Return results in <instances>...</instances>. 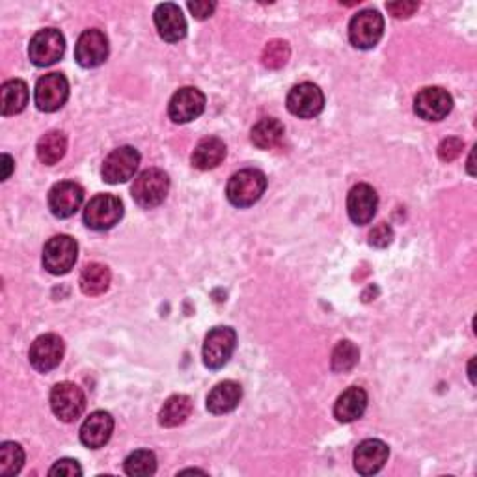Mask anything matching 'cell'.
<instances>
[{
	"instance_id": "cell-4",
	"label": "cell",
	"mask_w": 477,
	"mask_h": 477,
	"mask_svg": "<svg viewBox=\"0 0 477 477\" xmlns=\"http://www.w3.org/2000/svg\"><path fill=\"white\" fill-rule=\"evenodd\" d=\"M79 257V245L74 237L56 235L49 238L43 248V267L55 276L67 274L75 267Z\"/></svg>"
},
{
	"instance_id": "cell-11",
	"label": "cell",
	"mask_w": 477,
	"mask_h": 477,
	"mask_svg": "<svg viewBox=\"0 0 477 477\" xmlns=\"http://www.w3.org/2000/svg\"><path fill=\"white\" fill-rule=\"evenodd\" d=\"M205 110V95L193 86L178 90L169 105V116L174 124H190Z\"/></svg>"
},
{
	"instance_id": "cell-36",
	"label": "cell",
	"mask_w": 477,
	"mask_h": 477,
	"mask_svg": "<svg viewBox=\"0 0 477 477\" xmlns=\"http://www.w3.org/2000/svg\"><path fill=\"white\" fill-rule=\"evenodd\" d=\"M418 8H420L418 3H388L386 4V10L397 19L411 17Z\"/></svg>"
},
{
	"instance_id": "cell-23",
	"label": "cell",
	"mask_w": 477,
	"mask_h": 477,
	"mask_svg": "<svg viewBox=\"0 0 477 477\" xmlns=\"http://www.w3.org/2000/svg\"><path fill=\"white\" fill-rule=\"evenodd\" d=\"M226 159V144L217 136H207L198 142L193 152V166L198 170H212Z\"/></svg>"
},
{
	"instance_id": "cell-19",
	"label": "cell",
	"mask_w": 477,
	"mask_h": 477,
	"mask_svg": "<svg viewBox=\"0 0 477 477\" xmlns=\"http://www.w3.org/2000/svg\"><path fill=\"white\" fill-rule=\"evenodd\" d=\"M153 19L157 32L164 41L176 43L186 36V21L178 4L174 3L159 4L153 13Z\"/></svg>"
},
{
	"instance_id": "cell-37",
	"label": "cell",
	"mask_w": 477,
	"mask_h": 477,
	"mask_svg": "<svg viewBox=\"0 0 477 477\" xmlns=\"http://www.w3.org/2000/svg\"><path fill=\"white\" fill-rule=\"evenodd\" d=\"M188 10L193 12V15L196 19H207L214 13V10H217V4L214 3H207V0H198V3H188L186 4Z\"/></svg>"
},
{
	"instance_id": "cell-29",
	"label": "cell",
	"mask_w": 477,
	"mask_h": 477,
	"mask_svg": "<svg viewBox=\"0 0 477 477\" xmlns=\"http://www.w3.org/2000/svg\"><path fill=\"white\" fill-rule=\"evenodd\" d=\"M124 470L131 477H146L157 472V457L150 449H138L126 459Z\"/></svg>"
},
{
	"instance_id": "cell-2",
	"label": "cell",
	"mask_w": 477,
	"mask_h": 477,
	"mask_svg": "<svg viewBox=\"0 0 477 477\" xmlns=\"http://www.w3.org/2000/svg\"><path fill=\"white\" fill-rule=\"evenodd\" d=\"M169 190H170L169 174L160 169H148L138 174V178L133 183L131 193L140 207L153 209L166 200Z\"/></svg>"
},
{
	"instance_id": "cell-38",
	"label": "cell",
	"mask_w": 477,
	"mask_h": 477,
	"mask_svg": "<svg viewBox=\"0 0 477 477\" xmlns=\"http://www.w3.org/2000/svg\"><path fill=\"white\" fill-rule=\"evenodd\" d=\"M13 159H12V155H8V153H4L3 155V181H6V179H10V176H12V172H13Z\"/></svg>"
},
{
	"instance_id": "cell-26",
	"label": "cell",
	"mask_w": 477,
	"mask_h": 477,
	"mask_svg": "<svg viewBox=\"0 0 477 477\" xmlns=\"http://www.w3.org/2000/svg\"><path fill=\"white\" fill-rule=\"evenodd\" d=\"M190 412H193V401H190L188 395H172L162 404L159 412V423L162 427H178L186 421Z\"/></svg>"
},
{
	"instance_id": "cell-39",
	"label": "cell",
	"mask_w": 477,
	"mask_h": 477,
	"mask_svg": "<svg viewBox=\"0 0 477 477\" xmlns=\"http://www.w3.org/2000/svg\"><path fill=\"white\" fill-rule=\"evenodd\" d=\"M473 362H475V360H473V358H472V362H470V369H468V371H470V380H472V385H475V378H473Z\"/></svg>"
},
{
	"instance_id": "cell-5",
	"label": "cell",
	"mask_w": 477,
	"mask_h": 477,
	"mask_svg": "<svg viewBox=\"0 0 477 477\" xmlns=\"http://www.w3.org/2000/svg\"><path fill=\"white\" fill-rule=\"evenodd\" d=\"M385 34V19L377 10L358 12L349 22V39L356 49H373Z\"/></svg>"
},
{
	"instance_id": "cell-24",
	"label": "cell",
	"mask_w": 477,
	"mask_h": 477,
	"mask_svg": "<svg viewBox=\"0 0 477 477\" xmlns=\"http://www.w3.org/2000/svg\"><path fill=\"white\" fill-rule=\"evenodd\" d=\"M29 105V86L25 81H8L0 88V112L3 116H15Z\"/></svg>"
},
{
	"instance_id": "cell-12",
	"label": "cell",
	"mask_w": 477,
	"mask_h": 477,
	"mask_svg": "<svg viewBox=\"0 0 477 477\" xmlns=\"http://www.w3.org/2000/svg\"><path fill=\"white\" fill-rule=\"evenodd\" d=\"M453 108V98L440 86H429L418 91L414 100V112L425 122H440Z\"/></svg>"
},
{
	"instance_id": "cell-27",
	"label": "cell",
	"mask_w": 477,
	"mask_h": 477,
	"mask_svg": "<svg viewBox=\"0 0 477 477\" xmlns=\"http://www.w3.org/2000/svg\"><path fill=\"white\" fill-rule=\"evenodd\" d=\"M110 271L107 265H101V264H90L82 269L81 273V290L84 295L88 297H98V295H103L108 285H110Z\"/></svg>"
},
{
	"instance_id": "cell-14",
	"label": "cell",
	"mask_w": 477,
	"mask_h": 477,
	"mask_svg": "<svg viewBox=\"0 0 477 477\" xmlns=\"http://www.w3.org/2000/svg\"><path fill=\"white\" fill-rule=\"evenodd\" d=\"M49 209L56 219H69L84 202V188L75 181H60L49 190Z\"/></svg>"
},
{
	"instance_id": "cell-9",
	"label": "cell",
	"mask_w": 477,
	"mask_h": 477,
	"mask_svg": "<svg viewBox=\"0 0 477 477\" xmlns=\"http://www.w3.org/2000/svg\"><path fill=\"white\" fill-rule=\"evenodd\" d=\"M69 98V82L62 74L43 75L36 82L34 103L41 112L60 110Z\"/></svg>"
},
{
	"instance_id": "cell-22",
	"label": "cell",
	"mask_w": 477,
	"mask_h": 477,
	"mask_svg": "<svg viewBox=\"0 0 477 477\" xmlns=\"http://www.w3.org/2000/svg\"><path fill=\"white\" fill-rule=\"evenodd\" d=\"M368 409V394L360 386H351L345 390L336 404H334V416L342 423H351L356 421L358 418H362Z\"/></svg>"
},
{
	"instance_id": "cell-6",
	"label": "cell",
	"mask_w": 477,
	"mask_h": 477,
	"mask_svg": "<svg viewBox=\"0 0 477 477\" xmlns=\"http://www.w3.org/2000/svg\"><path fill=\"white\" fill-rule=\"evenodd\" d=\"M235 347H237V334L233 328L230 326L212 328L207 334L205 343H204V351H202L204 364L209 369L224 368L230 362V358L233 356Z\"/></svg>"
},
{
	"instance_id": "cell-17",
	"label": "cell",
	"mask_w": 477,
	"mask_h": 477,
	"mask_svg": "<svg viewBox=\"0 0 477 477\" xmlns=\"http://www.w3.org/2000/svg\"><path fill=\"white\" fill-rule=\"evenodd\" d=\"M377 207H378V196H377V190L371 185L360 183L351 188L349 198H347V212H349V219L356 226L369 224L375 217Z\"/></svg>"
},
{
	"instance_id": "cell-1",
	"label": "cell",
	"mask_w": 477,
	"mask_h": 477,
	"mask_svg": "<svg viewBox=\"0 0 477 477\" xmlns=\"http://www.w3.org/2000/svg\"><path fill=\"white\" fill-rule=\"evenodd\" d=\"M265 188H267L265 174L256 169H247L230 178L226 186V196L231 205L243 209L259 202L261 196L265 195Z\"/></svg>"
},
{
	"instance_id": "cell-32",
	"label": "cell",
	"mask_w": 477,
	"mask_h": 477,
	"mask_svg": "<svg viewBox=\"0 0 477 477\" xmlns=\"http://www.w3.org/2000/svg\"><path fill=\"white\" fill-rule=\"evenodd\" d=\"M291 56L290 43L283 39H273L265 45L264 53H261V64H264L267 69H282L285 64H288Z\"/></svg>"
},
{
	"instance_id": "cell-20",
	"label": "cell",
	"mask_w": 477,
	"mask_h": 477,
	"mask_svg": "<svg viewBox=\"0 0 477 477\" xmlns=\"http://www.w3.org/2000/svg\"><path fill=\"white\" fill-rule=\"evenodd\" d=\"M114 431V418L105 411L91 412L81 427V442L90 449L103 447Z\"/></svg>"
},
{
	"instance_id": "cell-7",
	"label": "cell",
	"mask_w": 477,
	"mask_h": 477,
	"mask_svg": "<svg viewBox=\"0 0 477 477\" xmlns=\"http://www.w3.org/2000/svg\"><path fill=\"white\" fill-rule=\"evenodd\" d=\"M65 51V39L56 29H43L34 34L29 45V58L38 67L56 64Z\"/></svg>"
},
{
	"instance_id": "cell-31",
	"label": "cell",
	"mask_w": 477,
	"mask_h": 477,
	"mask_svg": "<svg viewBox=\"0 0 477 477\" xmlns=\"http://www.w3.org/2000/svg\"><path fill=\"white\" fill-rule=\"evenodd\" d=\"M25 464V449L17 442H3L0 446V473L15 475Z\"/></svg>"
},
{
	"instance_id": "cell-21",
	"label": "cell",
	"mask_w": 477,
	"mask_h": 477,
	"mask_svg": "<svg viewBox=\"0 0 477 477\" xmlns=\"http://www.w3.org/2000/svg\"><path fill=\"white\" fill-rule=\"evenodd\" d=\"M243 399V388L235 380H224L214 386L207 395V411L211 414H228L238 407Z\"/></svg>"
},
{
	"instance_id": "cell-30",
	"label": "cell",
	"mask_w": 477,
	"mask_h": 477,
	"mask_svg": "<svg viewBox=\"0 0 477 477\" xmlns=\"http://www.w3.org/2000/svg\"><path fill=\"white\" fill-rule=\"evenodd\" d=\"M358 360H360V351L352 342L343 340L332 351V371L347 373L358 364Z\"/></svg>"
},
{
	"instance_id": "cell-16",
	"label": "cell",
	"mask_w": 477,
	"mask_h": 477,
	"mask_svg": "<svg viewBox=\"0 0 477 477\" xmlns=\"http://www.w3.org/2000/svg\"><path fill=\"white\" fill-rule=\"evenodd\" d=\"M64 358V342L56 334H43L39 336L29 352V360L32 368L39 373H49L60 366Z\"/></svg>"
},
{
	"instance_id": "cell-15",
	"label": "cell",
	"mask_w": 477,
	"mask_h": 477,
	"mask_svg": "<svg viewBox=\"0 0 477 477\" xmlns=\"http://www.w3.org/2000/svg\"><path fill=\"white\" fill-rule=\"evenodd\" d=\"M325 108V95L314 82H302L288 93V110L299 117H316Z\"/></svg>"
},
{
	"instance_id": "cell-35",
	"label": "cell",
	"mask_w": 477,
	"mask_h": 477,
	"mask_svg": "<svg viewBox=\"0 0 477 477\" xmlns=\"http://www.w3.org/2000/svg\"><path fill=\"white\" fill-rule=\"evenodd\" d=\"M49 475H60V477H75L82 475V468L75 459H60L55 463V466L49 470Z\"/></svg>"
},
{
	"instance_id": "cell-33",
	"label": "cell",
	"mask_w": 477,
	"mask_h": 477,
	"mask_svg": "<svg viewBox=\"0 0 477 477\" xmlns=\"http://www.w3.org/2000/svg\"><path fill=\"white\" fill-rule=\"evenodd\" d=\"M392 241H394V230L386 222H380L369 231V245L375 248H386Z\"/></svg>"
},
{
	"instance_id": "cell-25",
	"label": "cell",
	"mask_w": 477,
	"mask_h": 477,
	"mask_svg": "<svg viewBox=\"0 0 477 477\" xmlns=\"http://www.w3.org/2000/svg\"><path fill=\"white\" fill-rule=\"evenodd\" d=\"M283 134H285V129L280 119L265 117L252 127L250 140H252V144L259 150H273L283 140Z\"/></svg>"
},
{
	"instance_id": "cell-28",
	"label": "cell",
	"mask_w": 477,
	"mask_h": 477,
	"mask_svg": "<svg viewBox=\"0 0 477 477\" xmlns=\"http://www.w3.org/2000/svg\"><path fill=\"white\" fill-rule=\"evenodd\" d=\"M67 150V138L62 131H49L47 134H43L38 140V159L47 164V166H53L58 160L64 159Z\"/></svg>"
},
{
	"instance_id": "cell-34",
	"label": "cell",
	"mask_w": 477,
	"mask_h": 477,
	"mask_svg": "<svg viewBox=\"0 0 477 477\" xmlns=\"http://www.w3.org/2000/svg\"><path fill=\"white\" fill-rule=\"evenodd\" d=\"M463 148H464L463 140H459V138H446L442 144L438 146V157L444 162H451V160H455L463 153Z\"/></svg>"
},
{
	"instance_id": "cell-18",
	"label": "cell",
	"mask_w": 477,
	"mask_h": 477,
	"mask_svg": "<svg viewBox=\"0 0 477 477\" xmlns=\"http://www.w3.org/2000/svg\"><path fill=\"white\" fill-rule=\"evenodd\" d=\"M390 457V447L378 438H368L354 449V470L360 475H373L385 468Z\"/></svg>"
},
{
	"instance_id": "cell-10",
	"label": "cell",
	"mask_w": 477,
	"mask_h": 477,
	"mask_svg": "<svg viewBox=\"0 0 477 477\" xmlns=\"http://www.w3.org/2000/svg\"><path fill=\"white\" fill-rule=\"evenodd\" d=\"M140 164V153L133 146H122L108 153V157L103 162L101 176L108 185H117L129 181Z\"/></svg>"
},
{
	"instance_id": "cell-3",
	"label": "cell",
	"mask_w": 477,
	"mask_h": 477,
	"mask_svg": "<svg viewBox=\"0 0 477 477\" xmlns=\"http://www.w3.org/2000/svg\"><path fill=\"white\" fill-rule=\"evenodd\" d=\"M124 219V204L114 195L93 196L84 209V224L93 231L112 230Z\"/></svg>"
},
{
	"instance_id": "cell-8",
	"label": "cell",
	"mask_w": 477,
	"mask_h": 477,
	"mask_svg": "<svg viewBox=\"0 0 477 477\" xmlns=\"http://www.w3.org/2000/svg\"><path fill=\"white\" fill-rule=\"evenodd\" d=\"M51 409L65 423L75 421L86 409V395L74 383H58L51 392Z\"/></svg>"
},
{
	"instance_id": "cell-13",
	"label": "cell",
	"mask_w": 477,
	"mask_h": 477,
	"mask_svg": "<svg viewBox=\"0 0 477 477\" xmlns=\"http://www.w3.org/2000/svg\"><path fill=\"white\" fill-rule=\"evenodd\" d=\"M108 38L98 29L84 30L75 45V60L79 65L91 69L100 67L108 58Z\"/></svg>"
}]
</instances>
